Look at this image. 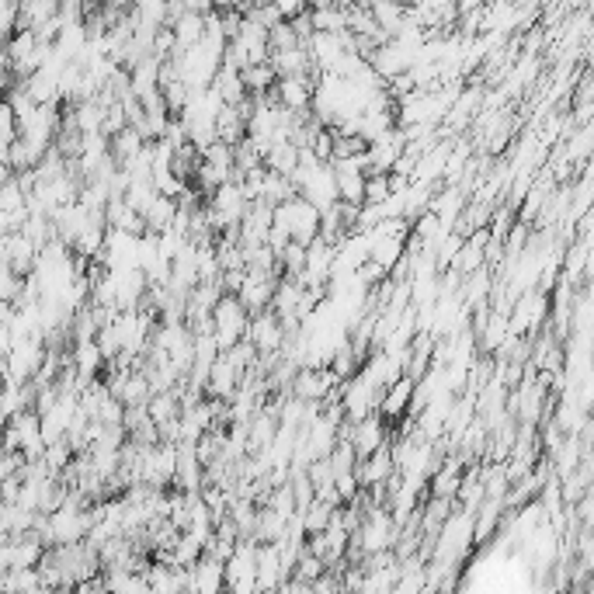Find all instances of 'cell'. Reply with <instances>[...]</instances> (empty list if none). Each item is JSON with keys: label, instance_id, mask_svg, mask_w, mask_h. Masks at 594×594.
I'll use <instances>...</instances> for the list:
<instances>
[{"label": "cell", "instance_id": "cell-1", "mask_svg": "<svg viewBox=\"0 0 594 594\" xmlns=\"http://www.w3.org/2000/svg\"><path fill=\"white\" fill-rule=\"evenodd\" d=\"M251 317L254 313L244 306V299L237 292H226L223 299L212 310V330H216V341L223 351H230L237 341H244L247 330H251Z\"/></svg>", "mask_w": 594, "mask_h": 594}, {"label": "cell", "instance_id": "cell-16", "mask_svg": "<svg viewBox=\"0 0 594 594\" xmlns=\"http://www.w3.org/2000/svg\"><path fill=\"white\" fill-rule=\"evenodd\" d=\"M271 4L282 11V18H299V14H306L310 11V0H271Z\"/></svg>", "mask_w": 594, "mask_h": 594}, {"label": "cell", "instance_id": "cell-2", "mask_svg": "<svg viewBox=\"0 0 594 594\" xmlns=\"http://www.w3.org/2000/svg\"><path fill=\"white\" fill-rule=\"evenodd\" d=\"M226 588L258 591V539H240L226 560Z\"/></svg>", "mask_w": 594, "mask_h": 594}, {"label": "cell", "instance_id": "cell-13", "mask_svg": "<svg viewBox=\"0 0 594 594\" xmlns=\"http://www.w3.org/2000/svg\"><path fill=\"white\" fill-rule=\"evenodd\" d=\"M146 143H150V139H146L136 126H126L119 136H112V153H115V160H119V164H126V160L139 157V153L146 150Z\"/></svg>", "mask_w": 594, "mask_h": 594}, {"label": "cell", "instance_id": "cell-7", "mask_svg": "<svg viewBox=\"0 0 594 594\" xmlns=\"http://www.w3.org/2000/svg\"><path fill=\"white\" fill-rule=\"evenodd\" d=\"M226 588V560L205 553L192 567V591H219Z\"/></svg>", "mask_w": 594, "mask_h": 594}, {"label": "cell", "instance_id": "cell-12", "mask_svg": "<svg viewBox=\"0 0 594 594\" xmlns=\"http://www.w3.org/2000/svg\"><path fill=\"white\" fill-rule=\"evenodd\" d=\"M178 209H181L178 198H171V195H157V198H153L150 209H146V230H153V233L171 230L174 219H178Z\"/></svg>", "mask_w": 594, "mask_h": 594}, {"label": "cell", "instance_id": "cell-4", "mask_svg": "<svg viewBox=\"0 0 594 594\" xmlns=\"http://www.w3.org/2000/svg\"><path fill=\"white\" fill-rule=\"evenodd\" d=\"M313 91H317V77L313 73H292V77H278L275 98L292 112H313Z\"/></svg>", "mask_w": 594, "mask_h": 594}, {"label": "cell", "instance_id": "cell-8", "mask_svg": "<svg viewBox=\"0 0 594 594\" xmlns=\"http://www.w3.org/2000/svg\"><path fill=\"white\" fill-rule=\"evenodd\" d=\"M271 66L278 70V77H292V73H320L306 46L275 49V53H271Z\"/></svg>", "mask_w": 594, "mask_h": 594}, {"label": "cell", "instance_id": "cell-10", "mask_svg": "<svg viewBox=\"0 0 594 594\" xmlns=\"http://www.w3.org/2000/svg\"><path fill=\"white\" fill-rule=\"evenodd\" d=\"M462 466L456 459H449V462H442V466L431 473V480H428V490L435 497H449V501H456L459 497V487H462Z\"/></svg>", "mask_w": 594, "mask_h": 594}, {"label": "cell", "instance_id": "cell-15", "mask_svg": "<svg viewBox=\"0 0 594 594\" xmlns=\"http://www.w3.org/2000/svg\"><path fill=\"white\" fill-rule=\"evenodd\" d=\"M289 46H303V39H299L296 25L285 18V21H278V25L271 28V53H275V49H289Z\"/></svg>", "mask_w": 594, "mask_h": 594}, {"label": "cell", "instance_id": "cell-3", "mask_svg": "<svg viewBox=\"0 0 594 594\" xmlns=\"http://www.w3.org/2000/svg\"><path fill=\"white\" fill-rule=\"evenodd\" d=\"M46 539L39 532H21V535H4L0 546V570H18V567H39L46 556Z\"/></svg>", "mask_w": 594, "mask_h": 594}, {"label": "cell", "instance_id": "cell-9", "mask_svg": "<svg viewBox=\"0 0 594 594\" xmlns=\"http://www.w3.org/2000/svg\"><path fill=\"white\" fill-rule=\"evenodd\" d=\"M0 591L4 594H46L39 567H18V570H0Z\"/></svg>", "mask_w": 594, "mask_h": 594}, {"label": "cell", "instance_id": "cell-14", "mask_svg": "<svg viewBox=\"0 0 594 594\" xmlns=\"http://www.w3.org/2000/svg\"><path fill=\"white\" fill-rule=\"evenodd\" d=\"M390 195H393V174L369 171V178H365V205H379Z\"/></svg>", "mask_w": 594, "mask_h": 594}, {"label": "cell", "instance_id": "cell-5", "mask_svg": "<svg viewBox=\"0 0 594 594\" xmlns=\"http://www.w3.org/2000/svg\"><path fill=\"white\" fill-rule=\"evenodd\" d=\"M414 393H417V379L403 372L396 383H390L383 390V400H379V414H383L386 421H400V417H407L410 414V403H414Z\"/></svg>", "mask_w": 594, "mask_h": 594}, {"label": "cell", "instance_id": "cell-11", "mask_svg": "<svg viewBox=\"0 0 594 594\" xmlns=\"http://www.w3.org/2000/svg\"><path fill=\"white\" fill-rule=\"evenodd\" d=\"M174 35H178V49H188V46H198V42L205 39V28H209V14H195V11H185L181 18H174Z\"/></svg>", "mask_w": 594, "mask_h": 594}, {"label": "cell", "instance_id": "cell-6", "mask_svg": "<svg viewBox=\"0 0 594 594\" xmlns=\"http://www.w3.org/2000/svg\"><path fill=\"white\" fill-rule=\"evenodd\" d=\"M240 386H244V372H240L226 355H219L216 365H212V372H209V383H205V396H216V400H230V396L237 393Z\"/></svg>", "mask_w": 594, "mask_h": 594}]
</instances>
